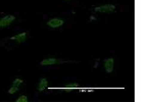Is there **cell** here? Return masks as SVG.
Masks as SVG:
<instances>
[{
    "instance_id": "cell-1",
    "label": "cell",
    "mask_w": 153,
    "mask_h": 102,
    "mask_svg": "<svg viewBox=\"0 0 153 102\" xmlns=\"http://www.w3.org/2000/svg\"><path fill=\"white\" fill-rule=\"evenodd\" d=\"M115 10V6L112 4H105V5L96 7L95 11L96 12H101V13H111Z\"/></svg>"
},
{
    "instance_id": "cell-2",
    "label": "cell",
    "mask_w": 153,
    "mask_h": 102,
    "mask_svg": "<svg viewBox=\"0 0 153 102\" xmlns=\"http://www.w3.org/2000/svg\"><path fill=\"white\" fill-rule=\"evenodd\" d=\"M16 19V16H4V17H2L1 19H0V28H3V27H7V26H9L12 22Z\"/></svg>"
},
{
    "instance_id": "cell-3",
    "label": "cell",
    "mask_w": 153,
    "mask_h": 102,
    "mask_svg": "<svg viewBox=\"0 0 153 102\" xmlns=\"http://www.w3.org/2000/svg\"><path fill=\"white\" fill-rule=\"evenodd\" d=\"M104 68L105 71H107L108 74L112 73L113 71V68H114V59L112 58H107L104 60Z\"/></svg>"
},
{
    "instance_id": "cell-4",
    "label": "cell",
    "mask_w": 153,
    "mask_h": 102,
    "mask_svg": "<svg viewBox=\"0 0 153 102\" xmlns=\"http://www.w3.org/2000/svg\"><path fill=\"white\" fill-rule=\"evenodd\" d=\"M47 25L50 28H59L63 25V21L60 19H52L47 22Z\"/></svg>"
},
{
    "instance_id": "cell-5",
    "label": "cell",
    "mask_w": 153,
    "mask_h": 102,
    "mask_svg": "<svg viewBox=\"0 0 153 102\" xmlns=\"http://www.w3.org/2000/svg\"><path fill=\"white\" fill-rule=\"evenodd\" d=\"M60 61L56 58H45L40 63V66H54L56 63H59Z\"/></svg>"
},
{
    "instance_id": "cell-6",
    "label": "cell",
    "mask_w": 153,
    "mask_h": 102,
    "mask_svg": "<svg viewBox=\"0 0 153 102\" xmlns=\"http://www.w3.org/2000/svg\"><path fill=\"white\" fill-rule=\"evenodd\" d=\"M26 36L27 33H21L14 37H11V40H16L18 43H23V42H25V40H26Z\"/></svg>"
},
{
    "instance_id": "cell-7",
    "label": "cell",
    "mask_w": 153,
    "mask_h": 102,
    "mask_svg": "<svg viewBox=\"0 0 153 102\" xmlns=\"http://www.w3.org/2000/svg\"><path fill=\"white\" fill-rule=\"evenodd\" d=\"M47 84H48L47 80H46V79H41L40 83H39V86H38V91L42 92V91L45 90V88L47 87Z\"/></svg>"
},
{
    "instance_id": "cell-8",
    "label": "cell",
    "mask_w": 153,
    "mask_h": 102,
    "mask_svg": "<svg viewBox=\"0 0 153 102\" xmlns=\"http://www.w3.org/2000/svg\"><path fill=\"white\" fill-rule=\"evenodd\" d=\"M78 87H79L78 84L71 83V84H68V85H66V86H65V89H68L66 91H68V89H76V88H78Z\"/></svg>"
},
{
    "instance_id": "cell-9",
    "label": "cell",
    "mask_w": 153,
    "mask_h": 102,
    "mask_svg": "<svg viewBox=\"0 0 153 102\" xmlns=\"http://www.w3.org/2000/svg\"><path fill=\"white\" fill-rule=\"evenodd\" d=\"M19 91V87H16V86H12L10 89L8 90V93L9 94H14L16 92Z\"/></svg>"
},
{
    "instance_id": "cell-10",
    "label": "cell",
    "mask_w": 153,
    "mask_h": 102,
    "mask_svg": "<svg viewBox=\"0 0 153 102\" xmlns=\"http://www.w3.org/2000/svg\"><path fill=\"white\" fill-rule=\"evenodd\" d=\"M16 102H28V97L25 96V95L21 96L19 98L16 99Z\"/></svg>"
},
{
    "instance_id": "cell-11",
    "label": "cell",
    "mask_w": 153,
    "mask_h": 102,
    "mask_svg": "<svg viewBox=\"0 0 153 102\" xmlns=\"http://www.w3.org/2000/svg\"><path fill=\"white\" fill-rule=\"evenodd\" d=\"M23 84V80H21V79H16L13 81V86H16V87H19V85H22Z\"/></svg>"
}]
</instances>
